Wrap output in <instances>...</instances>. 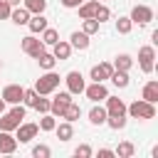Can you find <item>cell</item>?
<instances>
[{
  "instance_id": "cell-27",
  "label": "cell",
  "mask_w": 158,
  "mask_h": 158,
  "mask_svg": "<svg viewBox=\"0 0 158 158\" xmlns=\"http://www.w3.org/2000/svg\"><path fill=\"white\" fill-rule=\"evenodd\" d=\"M133 153H136V148H133V143H131V141L118 143V146H116V151H114V156H118V158H131Z\"/></svg>"
},
{
  "instance_id": "cell-38",
  "label": "cell",
  "mask_w": 158,
  "mask_h": 158,
  "mask_svg": "<svg viewBox=\"0 0 158 158\" xmlns=\"http://www.w3.org/2000/svg\"><path fill=\"white\" fill-rule=\"evenodd\" d=\"M10 10H12V5L7 0H0V20H10Z\"/></svg>"
},
{
  "instance_id": "cell-34",
  "label": "cell",
  "mask_w": 158,
  "mask_h": 158,
  "mask_svg": "<svg viewBox=\"0 0 158 158\" xmlns=\"http://www.w3.org/2000/svg\"><path fill=\"white\" fill-rule=\"evenodd\" d=\"M37 99H40V94H37L35 89H25V96H22V101H25V106H30V109H35V104H37Z\"/></svg>"
},
{
  "instance_id": "cell-22",
  "label": "cell",
  "mask_w": 158,
  "mask_h": 158,
  "mask_svg": "<svg viewBox=\"0 0 158 158\" xmlns=\"http://www.w3.org/2000/svg\"><path fill=\"white\" fill-rule=\"evenodd\" d=\"M10 20L15 22V25H27V20H30V12L25 10V7H15V10H10Z\"/></svg>"
},
{
  "instance_id": "cell-23",
  "label": "cell",
  "mask_w": 158,
  "mask_h": 158,
  "mask_svg": "<svg viewBox=\"0 0 158 158\" xmlns=\"http://www.w3.org/2000/svg\"><path fill=\"white\" fill-rule=\"evenodd\" d=\"M81 116V109H79V104H74V101H69V106L64 109V114H62V118L64 121H69V123H74L77 118Z\"/></svg>"
},
{
  "instance_id": "cell-4",
  "label": "cell",
  "mask_w": 158,
  "mask_h": 158,
  "mask_svg": "<svg viewBox=\"0 0 158 158\" xmlns=\"http://www.w3.org/2000/svg\"><path fill=\"white\" fill-rule=\"evenodd\" d=\"M69 101H74L72 99V94L69 91H59V94H54V99H49V114L57 118H62V114H64V109L69 106Z\"/></svg>"
},
{
  "instance_id": "cell-12",
  "label": "cell",
  "mask_w": 158,
  "mask_h": 158,
  "mask_svg": "<svg viewBox=\"0 0 158 158\" xmlns=\"http://www.w3.org/2000/svg\"><path fill=\"white\" fill-rule=\"evenodd\" d=\"M15 148H17V138L12 136V131H0V153L10 156L15 153Z\"/></svg>"
},
{
  "instance_id": "cell-16",
  "label": "cell",
  "mask_w": 158,
  "mask_h": 158,
  "mask_svg": "<svg viewBox=\"0 0 158 158\" xmlns=\"http://www.w3.org/2000/svg\"><path fill=\"white\" fill-rule=\"evenodd\" d=\"M52 47H54V49H52V54H54L57 59H69V54H72V44H69V42H64V40H57Z\"/></svg>"
},
{
  "instance_id": "cell-43",
  "label": "cell",
  "mask_w": 158,
  "mask_h": 158,
  "mask_svg": "<svg viewBox=\"0 0 158 158\" xmlns=\"http://www.w3.org/2000/svg\"><path fill=\"white\" fill-rule=\"evenodd\" d=\"M7 2H10V5H12V7H17V5H20V2H22V0H7Z\"/></svg>"
},
{
  "instance_id": "cell-19",
  "label": "cell",
  "mask_w": 158,
  "mask_h": 158,
  "mask_svg": "<svg viewBox=\"0 0 158 158\" xmlns=\"http://www.w3.org/2000/svg\"><path fill=\"white\" fill-rule=\"evenodd\" d=\"M106 109L104 106H91V111H89V121L94 123V126H101V123H106Z\"/></svg>"
},
{
  "instance_id": "cell-10",
  "label": "cell",
  "mask_w": 158,
  "mask_h": 158,
  "mask_svg": "<svg viewBox=\"0 0 158 158\" xmlns=\"http://www.w3.org/2000/svg\"><path fill=\"white\" fill-rule=\"evenodd\" d=\"M111 72H114V64L101 62V64H94V67H91L89 77H91V81H106V79L111 77Z\"/></svg>"
},
{
  "instance_id": "cell-18",
  "label": "cell",
  "mask_w": 158,
  "mask_h": 158,
  "mask_svg": "<svg viewBox=\"0 0 158 158\" xmlns=\"http://www.w3.org/2000/svg\"><path fill=\"white\" fill-rule=\"evenodd\" d=\"M27 27H30V32H32V35H37V32H42V30L47 27V17H44L42 12H37L35 17H30V20H27Z\"/></svg>"
},
{
  "instance_id": "cell-40",
  "label": "cell",
  "mask_w": 158,
  "mask_h": 158,
  "mask_svg": "<svg viewBox=\"0 0 158 158\" xmlns=\"http://www.w3.org/2000/svg\"><path fill=\"white\" fill-rule=\"evenodd\" d=\"M81 2H84V0H62V5H64V7H79Z\"/></svg>"
},
{
  "instance_id": "cell-37",
  "label": "cell",
  "mask_w": 158,
  "mask_h": 158,
  "mask_svg": "<svg viewBox=\"0 0 158 158\" xmlns=\"http://www.w3.org/2000/svg\"><path fill=\"white\" fill-rule=\"evenodd\" d=\"M74 156H77V158H89V156H91V146H86V143L77 146V148H74Z\"/></svg>"
},
{
  "instance_id": "cell-25",
  "label": "cell",
  "mask_w": 158,
  "mask_h": 158,
  "mask_svg": "<svg viewBox=\"0 0 158 158\" xmlns=\"http://www.w3.org/2000/svg\"><path fill=\"white\" fill-rule=\"evenodd\" d=\"M131 67H133L131 54H118V57L114 59V69H118V72H128Z\"/></svg>"
},
{
  "instance_id": "cell-31",
  "label": "cell",
  "mask_w": 158,
  "mask_h": 158,
  "mask_svg": "<svg viewBox=\"0 0 158 158\" xmlns=\"http://www.w3.org/2000/svg\"><path fill=\"white\" fill-rule=\"evenodd\" d=\"M37 62H40V67L47 72V69H54V64H57V57H54V54H49V52H42V54L37 57Z\"/></svg>"
},
{
  "instance_id": "cell-15",
  "label": "cell",
  "mask_w": 158,
  "mask_h": 158,
  "mask_svg": "<svg viewBox=\"0 0 158 158\" xmlns=\"http://www.w3.org/2000/svg\"><path fill=\"white\" fill-rule=\"evenodd\" d=\"M69 44H72V49H86L89 47V35L86 32H72V37H69Z\"/></svg>"
},
{
  "instance_id": "cell-44",
  "label": "cell",
  "mask_w": 158,
  "mask_h": 158,
  "mask_svg": "<svg viewBox=\"0 0 158 158\" xmlns=\"http://www.w3.org/2000/svg\"><path fill=\"white\" fill-rule=\"evenodd\" d=\"M0 69H2V59H0Z\"/></svg>"
},
{
  "instance_id": "cell-35",
  "label": "cell",
  "mask_w": 158,
  "mask_h": 158,
  "mask_svg": "<svg viewBox=\"0 0 158 158\" xmlns=\"http://www.w3.org/2000/svg\"><path fill=\"white\" fill-rule=\"evenodd\" d=\"M81 32H86V35L99 32V22H96L94 17H86V20H84V25H81Z\"/></svg>"
},
{
  "instance_id": "cell-20",
  "label": "cell",
  "mask_w": 158,
  "mask_h": 158,
  "mask_svg": "<svg viewBox=\"0 0 158 158\" xmlns=\"http://www.w3.org/2000/svg\"><path fill=\"white\" fill-rule=\"evenodd\" d=\"M54 133H57L59 141H69V138L74 136V128H72L69 121H64V123H57V126H54Z\"/></svg>"
},
{
  "instance_id": "cell-28",
  "label": "cell",
  "mask_w": 158,
  "mask_h": 158,
  "mask_svg": "<svg viewBox=\"0 0 158 158\" xmlns=\"http://www.w3.org/2000/svg\"><path fill=\"white\" fill-rule=\"evenodd\" d=\"M94 20L101 25V22H106V20H111V10L104 5V2H96V10H94Z\"/></svg>"
},
{
  "instance_id": "cell-14",
  "label": "cell",
  "mask_w": 158,
  "mask_h": 158,
  "mask_svg": "<svg viewBox=\"0 0 158 158\" xmlns=\"http://www.w3.org/2000/svg\"><path fill=\"white\" fill-rule=\"evenodd\" d=\"M106 114H126V104L118 96H106Z\"/></svg>"
},
{
  "instance_id": "cell-5",
  "label": "cell",
  "mask_w": 158,
  "mask_h": 158,
  "mask_svg": "<svg viewBox=\"0 0 158 158\" xmlns=\"http://www.w3.org/2000/svg\"><path fill=\"white\" fill-rule=\"evenodd\" d=\"M20 47H22V52H25V54H30V57H35V59H37V57L44 52V42H42V40H37L35 35H27V37H22Z\"/></svg>"
},
{
  "instance_id": "cell-17",
  "label": "cell",
  "mask_w": 158,
  "mask_h": 158,
  "mask_svg": "<svg viewBox=\"0 0 158 158\" xmlns=\"http://www.w3.org/2000/svg\"><path fill=\"white\" fill-rule=\"evenodd\" d=\"M141 99H146V101H151V104H156V101H158V81H156V79L146 81V86H143V94H141Z\"/></svg>"
},
{
  "instance_id": "cell-42",
  "label": "cell",
  "mask_w": 158,
  "mask_h": 158,
  "mask_svg": "<svg viewBox=\"0 0 158 158\" xmlns=\"http://www.w3.org/2000/svg\"><path fill=\"white\" fill-rule=\"evenodd\" d=\"M5 106H7V104H5V99L0 96V114H5Z\"/></svg>"
},
{
  "instance_id": "cell-39",
  "label": "cell",
  "mask_w": 158,
  "mask_h": 158,
  "mask_svg": "<svg viewBox=\"0 0 158 158\" xmlns=\"http://www.w3.org/2000/svg\"><path fill=\"white\" fill-rule=\"evenodd\" d=\"M35 109L40 111V114H49V99H37V104H35Z\"/></svg>"
},
{
  "instance_id": "cell-13",
  "label": "cell",
  "mask_w": 158,
  "mask_h": 158,
  "mask_svg": "<svg viewBox=\"0 0 158 158\" xmlns=\"http://www.w3.org/2000/svg\"><path fill=\"white\" fill-rule=\"evenodd\" d=\"M20 123H22V118H20V116H15L12 111L0 114V131H15Z\"/></svg>"
},
{
  "instance_id": "cell-29",
  "label": "cell",
  "mask_w": 158,
  "mask_h": 158,
  "mask_svg": "<svg viewBox=\"0 0 158 158\" xmlns=\"http://www.w3.org/2000/svg\"><path fill=\"white\" fill-rule=\"evenodd\" d=\"M96 2H99V0H89V2H81V5H79V17H81V20H86V17H94Z\"/></svg>"
},
{
  "instance_id": "cell-3",
  "label": "cell",
  "mask_w": 158,
  "mask_h": 158,
  "mask_svg": "<svg viewBox=\"0 0 158 158\" xmlns=\"http://www.w3.org/2000/svg\"><path fill=\"white\" fill-rule=\"evenodd\" d=\"M138 67H141L143 74H151L153 72V67H156V49L151 44H146V47L138 49Z\"/></svg>"
},
{
  "instance_id": "cell-1",
  "label": "cell",
  "mask_w": 158,
  "mask_h": 158,
  "mask_svg": "<svg viewBox=\"0 0 158 158\" xmlns=\"http://www.w3.org/2000/svg\"><path fill=\"white\" fill-rule=\"evenodd\" d=\"M126 114H128L131 118H143V121H148V118H156V104H151V101H146V99H136L133 104L126 106Z\"/></svg>"
},
{
  "instance_id": "cell-36",
  "label": "cell",
  "mask_w": 158,
  "mask_h": 158,
  "mask_svg": "<svg viewBox=\"0 0 158 158\" xmlns=\"http://www.w3.org/2000/svg\"><path fill=\"white\" fill-rule=\"evenodd\" d=\"M49 153H52V151H49V146H44V143H37V146L32 148V156H35V158H49Z\"/></svg>"
},
{
  "instance_id": "cell-30",
  "label": "cell",
  "mask_w": 158,
  "mask_h": 158,
  "mask_svg": "<svg viewBox=\"0 0 158 158\" xmlns=\"http://www.w3.org/2000/svg\"><path fill=\"white\" fill-rule=\"evenodd\" d=\"M57 40H59V32H57L54 27H49V25H47V27L42 30V42H44V47H47V44L52 47V44H54Z\"/></svg>"
},
{
  "instance_id": "cell-21",
  "label": "cell",
  "mask_w": 158,
  "mask_h": 158,
  "mask_svg": "<svg viewBox=\"0 0 158 158\" xmlns=\"http://www.w3.org/2000/svg\"><path fill=\"white\" fill-rule=\"evenodd\" d=\"M22 7H25L30 15H37V12H44L47 0H22Z\"/></svg>"
},
{
  "instance_id": "cell-11",
  "label": "cell",
  "mask_w": 158,
  "mask_h": 158,
  "mask_svg": "<svg viewBox=\"0 0 158 158\" xmlns=\"http://www.w3.org/2000/svg\"><path fill=\"white\" fill-rule=\"evenodd\" d=\"M22 96H25V89H22L20 84H7V86L2 89V99H5V104H20Z\"/></svg>"
},
{
  "instance_id": "cell-24",
  "label": "cell",
  "mask_w": 158,
  "mask_h": 158,
  "mask_svg": "<svg viewBox=\"0 0 158 158\" xmlns=\"http://www.w3.org/2000/svg\"><path fill=\"white\" fill-rule=\"evenodd\" d=\"M106 123H109V128L121 131V128L126 126V114H109V116H106Z\"/></svg>"
},
{
  "instance_id": "cell-6",
  "label": "cell",
  "mask_w": 158,
  "mask_h": 158,
  "mask_svg": "<svg viewBox=\"0 0 158 158\" xmlns=\"http://www.w3.org/2000/svg\"><path fill=\"white\" fill-rule=\"evenodd\" d=\"M131 22L133 25H148L151 20H153V10L148 7V5H136L133 10H131Z\"/></svg>"
},
{
  "instance_id": "cell-32",
  "label": "cell",
  "mask_w": 158,
  "mask_h": 158,
  "mask_svg": "<svg viewBox=\"0 0 158 158\" xmlns=\"http://www.w3.org/2000/svg\"><path fill=\"white\" fill-rule=\"evenodd\" d=\"M40 131H54V126H57V121H54V116L52 114H42V118H40Z\"/></svg>"
},
{
  "instance_id": "cell-9",
  "label": "cell",
  "mask_w": 158,
  "mask_h": 158,
  "mask_svg": "<svg viewBox=\"0 0 158 158\" xmlns=\"http://www.w3.org/2000/svg\"><path fill=\"white\" fill-rule=\"evenodd\" d=\"M15 131H17V136H15L17 143H30V141L40 133V126H37V123H20Z\"/></svg>"
},
{
  "instance_id": "cell-33",
  "label": "cell",
  "mask_w": 158,
  "mask_h": 158,
  "mask_svg": "<svg viewBox=\"0 0 158 158\" xmlns=\"http://www.w3.org/2000/svg\"><path fill=\"white\" fill-rule=\"evenodd\" d=\"M131 27H133L131 17H118V20H116V32H118V35H128Z\"/></svg>"
},
{
  "instance_id": "cell-2",
  "label": "cell",
  "mask_w": 158,
  "mask_h": 158,
  "mask_svg": "<svg viewBox=\"0 0 158 158\" xmlns=\"http://www.w3.org/2000/svg\"><path fill=\"white\" fill-rule=\"evenodd\" d=\"M59 74H54L52 69H47V74H42L37 81H35V91L40 94V96H47V94H52L57 86H59Z\"/></svg>"
},
{
  "instance_id": "cell-45",
  "label": "cell",
  "mask_w": 158,
  "mask_h": 158,
  "mask_svg": "<svg viewBox=\"0 0 158 158\" xmlns=\"http://www.w3.org/2000/svg\"><path fill=\"white\" fill-rule=\"evenodd\" d=\"M99 2H104V0H99Z\"/></svg>"
},
{
  "instance_id": "cell-8",
  "label": "cell",
  "mask_w": 158,
  "mask_h": 158,
  "mask_svg": "<svg viewBox=\"0 0 158 158\" xmlns=\"http://www.w3.org/2000/svg\"><path fill=\"white\" fill-rule=\"evenodd\" d=\"M64 81H67V89H69V94H84V86H86V81H84L81 72H69V74L64 77Z\"/></svg>"
},
{
  "instance_id": "cell-26",
  "label": "cell",
  "mask_w": 158,
  "mask_h": 158,
  "mask_svg": "<svg viewBox=\"0 0 158 158\" xmlns=\"http://www.w3.org/2000/svg\"><path fill=\"white\" fill-rule=\"evenodd\" d=\"M109 79H111L114 86H118V89H126V86H128V72H118V69H114Z\"/></svg>"
},
{
  "instance_id": "cell-41",
  "label": "cell",
  "mask_w": 158,
  "mask_h": 158,
  "mask_svg": "<svg viewBox=\"0 0 158 158\" xmlns=\"http://www.w3.org/2000/svg\"><path fill=\"white\" fill-rule=\"evenodd\" d=\"M111 156H114L111 148H101V151H99V158H111Z\"/></svg>"
},
{
  "instance_id": "cell-7",
  "label": "cell",
  "mask_w": 158,
  "mask_h": 158,
  "mask_svg": "<svg viewBox=\"0 0 158 158\" xmlns=\"http://www.w3.org/2000/svg\"><path fill=\"white\" fill-rule=\"evenodd\" d=\"M84 94H86V99H91L94 104H99V101H104L109 96V89L104 86V81H94V84L84 86Z\"/></svg>"
}]
</instances>
